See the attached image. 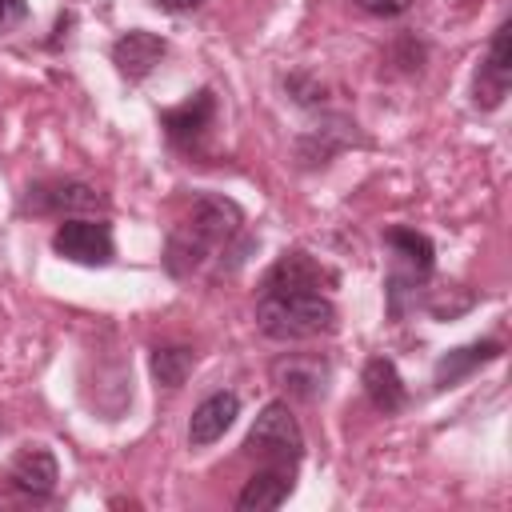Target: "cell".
Listing matches in <instances>:
<instances>
[{
	"label": "cell",
	"instance_id": "9c48e42d",
	"mask_svg": "<svg viewBox=\"0 0 512 512\" xmlns=\"http://www.w3.org/2000/svg\"><path fill=\"white\" fill-rule=\"evenodd\" d=\"M212 116H216V96H212L208 88H200V92H196L192 100H184L180 108H168V112L160 116V124H164V132H168L172 144H192V140H200V136L208 132Z\"/></svg>",
	"mask_w": 512,
	"mask_h": 512
},
{
	"label": "cell",
	"instance_id": "5bb4252c",
	"mask_svg": "<svg viewBox=\"0 0 512 512\" xmlns=\"http://www.w3.org/2000/svg\"><path fill=\"white\" fill-rule=\"evenodd\" d=\"M364 392H368V400L380 408V412H400L404 408V400H408V392H404V380H400V372H396V364L388 360V356H372L368 364H364Z\"/></svg>",
	"mask_w": 512,
	"mask_h": 512
},
{
	"label": "cell",
	"instance_id": "2e32d148",
	"mask_svg": "<svg viewBox=\"0 0 512 512\" xmlns=\"http://www.w3.org/2000/svg\"><path fill=\"white\" fill-rule=\"evenodd\" d=\"M208 248H212V244H208V240H204V236L184 220V224L168 236L164 264H168V272H172V276H192V272L208 260Z\"/></svg>",
	"mask_w": 512,
	"mask_h": 512
},
{
	"label": "cell",
	"instance_id": "d6986e66",
	"mask_svg": "<svg viewBox=\"0 0 512 512\" xmlns=\"http://www.w3.org/2000/svg\"><path fill=\"white\" fill-rule=\"evenodd\" d=\"M28 16V0H0V32L16 28Z\"/></svg>",
	"mask_w": 512,
	"mask_h": 512
},
{
	"label": "cell",
	"instance_id": "ac0fdd59",
	"mask_svg": "<svg viewBox=\"0 0 512 512\" xmlns=\"http://www.w3.org/2000/svg\"><path fill=\"white\" fill-rule=\"evenodd\" d=\"M364 12H372V16H400V12H408L412 8V0H356Z\"/></svg>",
	"mask_w": 512,
	"mask_h": 512
},
{
	"label": "cell",
	"instance_id": "ffe728a7",
	"mask_svg": "<svg viewBox=\"0 0 512 512\" xmlns=\"http://www.w3.org/2000/svg\"><path fill=\"white\" fill-rule=\"evenodd\" d=\"M204 0H156V8H164V12H192V8H200Z\"/></svg>",
	"mask_w": 512,
	"mask_h": 512
},
{
	"label": "cell",
	"instance_id": "4fadbf2b",
	"mask_svg": "<svg viewBox=\"0 0 512 512\" xmlns=\"http://www.w3.org/2000/svg\"><path fill=\"white\" fill-rule=\"evenodd\" d=\"M272 376L280 388H288L292 396L300 400H316L324 392V380H328V368L312 356H284L272 364Z\"/></svg>",
	"mask_w": 512,
	"mask_h": 512
},
{
	"label": "cell",
	"instance_id": "8992f818",
	"mask_svg": "<svg viewBox=\"0 0 512 512\" xmlns=\"http://www.w3.org/2000/svg\"><path fill=\"white\" fill-rule=\"evenodd\" d=\"M236 416H240V396H236V392H212V396H204V400L196 404L192 420H188V444H192V448L216 444V440L232 428Z\"/></svg>",
	"mask_w": 512,
	"mask_h": 512
},
{
	"label": "cell",
	"instance_id": "7c38bea8",
	"mask_svg": "<svg viewBox=\"0 0 512 512\" xmlns=\"http://www.w3.org/2000/svg\"><path fill=\"white\" fill-rule=\"evenodd\" d=\"M288 492H292V468L272 464V468L256 472V476L244 484V492L236 496V508H240V512H264V508H280V504L288 500Z\"/></svg>",
	"mask_w": 512,
	"mask_h": 512
},
{
	"label": "cell",
	"instance_id": "8fae6325",
	"mask_svg": "<svg viewBox=\"0 0 512 512\" xmlns=\"http://www.w3.org/2000/svg\"><path fill=\"white\" fill-rule=\"evenodd\" d=\"M100 204H104V196L96 188L68 180V184H40V188H32L24 208H32V212H72L76 216V212H92Z\"/></svg>",
	"mask_w": 512,
	"mask_h": 512
},
{
	"label": "cell",
	"instance_id": "7a4b0ae2",
	"mask_svg": "<svg viewBox=\"0 0 512 512\" xmlns=\"http://www.w3.org/2000/svg\"><path fill=\"white\" fill-rule=\"evenodd\" d=\"M244 452L260 456L268 464L296 468V460L304 456V432H300V424L284 400H272L260 408V416L252 420V428L244 436Z\"/></svg>",
	"mask_w": 512,
	"mask_h": 512
},
{
	"label": "cell",
	"instance_id": "6da1fadb",
	"mask_svg": "<svg viewBox=\"0 0 512 512\" xmlns=\"http://www.w3.org/2000/svg\"><path fill=\"white\" fill-rule=\"evenodd\" d=\"M256 324L272 340H308L332 332L336 304L324 292H260Z\"/></svg>",
	"mask_w": 512,
	"mask_h": 512
},
{
	"label": "cell",
	"instance_id": "ba28073f",
	"mask_svg": "<svg viewBox=\"0 0 512 512\" xmlns=\"http://www.w3.org/2000/svg\"><path fill=\"white\" fill-rule=\"evenodd\" d=\"M8 480H12V488H16V492H24V496H32V500H44V496H52V492H56V480H60L56 456H52L48 448L32 444V448H24V452L12 460Z\"/></svg>",
	"mask_w": 512,
	"mask_h": 512
},
{
	"label": "cell",
	"instance_id": "9a60e30c",
	"mask_svg": "<svg viewBox=\"0 0 512 512\" xmlns=\"http://www.w3.org/2000/svg\"><path fill=\"white\" fill-rule=\"evenodd\" d=\"M496 356H500V344H496V340H476V344H468V348H452L448 356L436 360L432 380H436V388H452V384L464 380L472 368H480V364H488V360H496Z\"/></svg>",
	"mask_w": 512,
	"mask_h": 512
},
{
	"label": "cell",
	"instance_id": "5b68a950",
	"mask_svg": "<svg viewBox=\"0 0 512 512\" xmlns=\"http://www.w3.org/2000/svg\"><path fill=\"white\" fill-rule=\"evenodd\" d=\"M328 280H332L328 268L316 264L308 252H284V256L268 268L260 292H320Z\"/></svg>",
	"mask_w": 512,
	"mask_h": 512
},
{
	"label": "cell",
	"instance_id": "277c9868",
	"mask_svg": "<svg viewBox=\"0 0 512 512\" xmlns=\"http://www.w3.org/2000/svg\"><path fill=\"white\" fill-rule=\"evenodd\" d=\"M508 80H512V28L500 24V28L492 32L488 56H484V64H480V72H476V84H472L476 104H480V108H496V104L508 96Z\"/></svg>",
	"mask_w": 512,
	"mask_h": 512
},
{
	"label": "cell",
	"instance_id": "e0dca14e",
	"mask_svg": "<svg viewBox=\"0 0 512 512\" xmlns=\"http://www.w3.org/2000/svg\"><path fill=\"white\" fill-rule=\"evenodd\" d=\"M192 364H196V352L184 348V344H168V348H156V352H152V376H156L164 388H180V384L188 380Z\"/></svg>",
	"mask_w": 512,
	"mask_h": 512
},
{
	"label": "cell",
	"instance_id": "30bf717a",
	"mask_svg": "<svg viewBox=\"0 0 512 512\" xmlns=\"http://www.w3.org/2000/svg\"><path fill=\"white\" fill-rule=\"evenodd\" d=\"M188 224H192L208 244H228V240L240 232L244 212H240L232 200H224V196H200V200L192 204Z\"/></svg>",
	"mask_w": 512,
	"mask_h": 512
},
{
	"label": "cell",
	"instance_id": "3957f363",
	"mask_svg": "<svg viewBox=\"0 0 512 512\" xmlns=\"http://www.w3.org/2000/svg\"><path fill=\"white\" fill-rule=\"evenodd\" d=\"M52 252L72 260V264H84V268H104L112 264L116 256V244H112V228L104 220H88V216H72L64 220L56 232H52Z\"/></svg>",
	"mask_w": 512,
	"mask_h": 512
},
{
	"label": "cell",
	"instance_id": "52a82bcc",
	"mask_svg": "<svg viewBox=\"0 0 512 512\" xmlns=\"http://www.w3.org/2000/svg\"><path fill=\"white\" fill-rule=\"evenodd\" d=\"M164 52H168L164 36L144 32V28H132V32H124V36L112 44V64L120 68V76L144 80V76L164 60Z\"/></svg>",
	"mask_w": 512,
	"mask_h": 512
}]
</instances>
